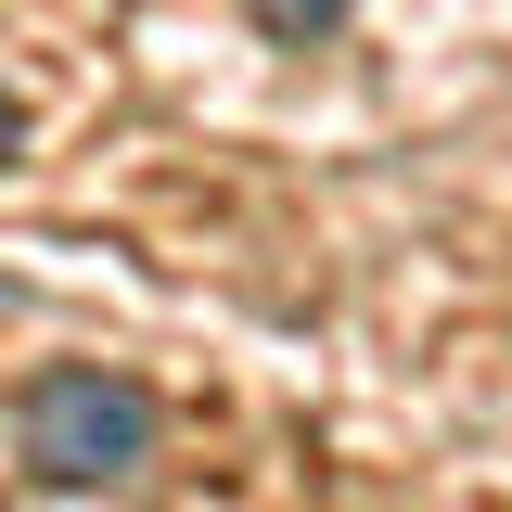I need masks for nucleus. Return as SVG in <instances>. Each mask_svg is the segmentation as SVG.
Returning <instances> with one entry per match:
<instances>
[{
    "label": "nucleus",
    "instance_id": "nucleus-2",
    "mask_svg": "<svg viewBox=\"0 0 512 512\" xmlns=\"http://www.w3.org/2000/svg\"><path fill=\"white\" fill-rule=\"evenodd\" d=\"M244 13H256V39H269V52H320L359 0H244Z\"/></svg>",
    "mask_w": 512,
    "mask_h": 512
},
{
    "label": "nucleus",
    "instance_id": "nucleus-3",
    "mask_svg": "<svg viewBox=\"0 0 512 512\" xmlns=\"http://www.w3.org/2000/svg\"><path fill=\"white\" fill-rule=\"evenodd\" d=\"M26 154V103H13V77H0V167Z\"/></svg>",
    "mask_w": 512,
    "mask_h": 512
},
{
    "label": "nucleus",
    "instance_id": "nucleus-1",
    "mask_svg": "<svg viewBox=\"0 0 512 512\" xmlns=\"http://www.w3.org/2000/svg\"><path fill=\"white\" fill-rule=\"evenodd\" d=\"M167 448V410L141 372H103V359H52V372L13 384V474L39 500H116L154 474Z\"/></svg>",
    "mask_w": 512,
    "mask_h": 512
}]
</instances>
